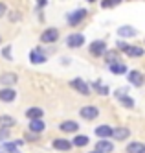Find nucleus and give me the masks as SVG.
<instances>
[{
  "label": "nucleus",
  "mask_w": 145,
  "mask_h": 153,
  "mask_svg": "<svg viewBox=\"0 0 145 153\" xmlns=\"http://www.w3.org/2000/svg\"><path fill=\"white\" fill-rule=\"evenodd\" d=\"M57 39H59V30L57 28H48L40 33V41L46 42V45H52V42H55Z\"/></svg>",
  "instance_id": "nucleus-1"
},
{
  "label": "nucleus",
  "mask_w": 145,
  "mask_h": 153,
  "mask_svg": "<svg viewBox=\"0 0 145 153\" xmlns=\"http://www.w3.org/2000/svg\"><path fill=\"white\" fill-rule=\"evenodd\" d=\"M86 15H88V11H86V9H75V11H74V13H70V15L66 17V19H68L70 26H77L79 22H83V20L86 19Z\"/></svg>",
  "instance_id": "nucleus-2"
},
{
  "label": "nucleus",
  "mask_w": 145,
  "mask_h": 153,
  "mask_svg": "<svg viewBox=\"0 0 145 153\" xmlns=\"http://www.w3.org/2000/svg\"><path fill=\"white\" fill-rule=\"evenodd\" d=\"M88 52L92 53V56L99 57V56H105V52H107V42L105 41H94L90 46H88Z\"/></svg>",
  "instance_id": "nucleus-3"
},
{
  "label": "nucleus",
  "mask_w": 145,
  "mask_h": 153,
  "mask_svg": "<svg viewBox=\"0 0 145 153\" xmlns=\"http://www.w3.org/2000/svg\"><path fill=\"white\" fill-rule=\"evenodd\" d=\"M70 85H72V89H75L77 92H81V94H85V96L90 94V87H88V83H85L81 78L72 79V81H70Z\"/></svg>",
  "instance_id": "nucleus-4"
},
{
  "label": "nucleus",
  "mask_w": 145,
  "mask_h": 153,
  "mask_svg": "<svg viewBox=\"0 0 145 153\" xmlns=\"http://www.w3.org/2000/svg\"><path fill=\"white\" fill-rule=\"evenodd\" d=\"M79 114H81V118H85V120H96L97 114H99V109L94 107V105H86V107H83L81 111H79Z\"/></svg>",
  "instance_id": "nucleus-5"
},
{
  "label": "nucleus",
  "mask_w": 145,
  "mask_h": 153,
  "mask_svg": "<svg viewBox=\"0 0 145 153\" xmlns=\"http://www.w3.org/2000/svg\"><path fill=\"white\" fill-rule=\"evenodd\" d=\"M66 45H68L70 48H79V46L85 45V37L81 33H72V35L66 37Z\"/></svg>",
  "instance_id": "nucleus-6"
},
{
  "label": "nucleus",
  "mask_w": 145,
  "mask_h": 153,
  "mask_svg": "<svg viewBox=\"0 0 145 153\" xmlns=\"http://www.w3.org/2000/svg\"><path fill=\"white\" fill-rule=\"evenodd\" d=\"M17 74L15 72H4L2 76H0V85H4L7 87V89H11V85H15L17 83Z\"/></svg>",
  "instance_id": "nucleus-7"
},
{
  "label": "nucleus",
  "mask_w": 145,
  "mask_h": 153,
  "mask_svg": "<svg viewBox=\"0 0 145 153\" xmlns=\"http://www.w3.org/2000/svg\"><path fill=\"white\" fill-rule=\"evenodd\" d=\"M127 78H129V83H130V85H134V87H141L143 81H145L143 74L138 72V70H130V72L127 74Z\"/></svg>",
  "instance_id": "nucleus-8"
},
{
  "label": "nucleus",
  "mask_w": 145,
  "mask_h": 153,
  "mask_svg": "<svg viewBox=\"0 0 145 153\" xmlns=\"http://www.w3.org/2000/svg\"><path fill=\"white\" fill-rule=\"evenodd\" d=\"M17 98V92L15 89L11 87V89H7V87H4V89H0V100H2L4 103H11Z\"/></svg>",
  "instance_id": "nucleus-9"
},
{
  "label": "nucleus",
  "mask_w": 145,
  "mask_h": 153,
  "mask_svg": "<svg viewBox=\"0 0 145 153\" xmlns=\"http://www.w3.org/2000/svg\"><path fill=\"white\" fill-rule=\"evenodd\" d=\"M59 129L63 133H77V129H79V124L74 122V120H64V122L59 126Z\"/></svg>",
  "instance_id": "nucleus-10"
},
{
  "label": "nucleus",
  "mask_w": 145,
  "mask_h": 153,
  "mask_svg": "<svg viewBox=\"0 0 145 153\" xmlns=\"http://www.w3.org/2000/svg\"><path fill=\"white\" fill-rule=\"evenodd\" d=\"M29 61L33 65H40V63L46 61V56H44V52L40 48H35V50H31V53H29Z\"/></svg>",
  "instance_id": "nucleus-11"
},
{
  "label": "nucleus",
  "mask_w": 145,
  "mask_h": 153,
  "mask_svg": "<svg viewBox=\"0 0 145 153\" xmlns=\"http://www.w3.org/2000/svg\"><path fill=\"white\" fill-rule=\"evenodd\" d=\"M112 149H114V144L110 140H105V138H101L96 144V151H99V153H110Z\"/></svg>",
  "instance_id": "nucleus-12"
},
{
  "label": "nucleus",
  "mask_w": 145,
  "mask_h": 153,
  "mask_svg": "<svg viewBox=\"0 0 145 153\" xmlns=\"http://www.w3.org/2000/svg\"><path fill=\"white\" fill-rule=\"evenodd\" d=\"M72 142L70 140H64V138H55L53 140V148L55 149H59V151H68V149H72Z\"/></svg>",
  "instance_id": "nucleus-13"
},
{
  "label": "nucleus",
  "mask_w": 145,
  "mask_h": 153,
  "mask_svg": "<svg viewBox=\"0 0 145 153\" xmlns=\"http://www.w3.org/2000/svg\"><path fill=\"white\" fill-rule=\"evenodd\" d=\"M44 129H46V126H44L42 120H31V122H29V129H28V131H31V133H35V135H40Z\"/></svg>",
  "instance_id": "nucleus-14"
},
{
  "label": "nucleus",
  "mask_w": 145,
  "mask_h": 153,
  "mask_svg": "<svg viewBox=\"0 0 145 153\" xmlns=\"http://www.w3.org/2000/svg\"><path fill=\"white\" fill-rule=\"evenodd\" d=\"M129 135H130V129H127V127H116V129H112V137L116 140H125Z\"/></svg>",
  "instance_id": "nucleus-15"
},
{
  "label": "nucleus",
  "mask_w": 145,
  "mask_h": 153,
  "mask_svg": "<svg viewBox=\"0 0 145 153\" xmlns=\"http://www.w3.org/2000/svg\"><path fill=\"white\" fill-rule=\"evenodd\" d=\"M42 109H39V107H31V109H28L26 111V118H29V120H42Z\"/></svg>",
  "instance_id": "nucleus-16"
},
{
  "label": "nucleus",
  "mask_w": 145,
  "mask_h": 153,
  "mask_svg": "<svg viewBox=\"0 0 145 153\" xmlns=\"http://www.w3.org/2000/svg\"><path fill=\"white\" fill-rule=\"evenodd\" d=\"M96 135H97L99 138L112 137V127H110V126H99V127H96Z\"/></svg>",
  "instance_id": "nucleus-17"
},
{
  "label": "nucleus",
  "mask_w": 145,
  "mask_h": 153,
  "mask_svg": "<svg viewBox=\"0 0 145 153\" xmlns=\"http://www.w3.org/2000/svg\"><path fill=\"white\" fill-rule=\"evenodd\" d=\"M127 153H145V144H141V142H130L127 146Z\"/></svg>",
  "instance_id": "nucleus-18"
},
{
  "label": "nucleus",
  "mask_w": 145,
  "mask_h": 153,
  "mask_svg": "<svg viewBox=\"0 0 145 153\" xmlns=\"http://www.w3.org/2000/svg\"><path fill=\"white\" fill-rule=\"evenodd\" d=\"M138 33V31L134 30V28H130V26H121L119 30H118V35L119 37H134Z\"/></svg>",
  "instance_id": "nucleus-19"
},
{
  "label": "nucleus",
  "mask_w": 145,
  "mask_h": 153,
  "mask_svg": "<svg viewBox=\"0 0 145 153\" xmlns=\"http://www.w3.org/2000/svg\"><path fill=\"white\" fill-rule=\"evenodd\" d=\"M125 53L129 57H141L143 56V48H140V46H127V50H125Z\"/></svg>",
  "instance_id": "nucleus-20"
},
{
  "label": "nucleus",
  "mask_w": 145,
  "mask_h": 153,
  "mask_svg": "<svg viewBox=\"0 0 145 153\" xmlns=\"http://www.w3.org/2000/svg\"><path fill=\"white\" fill-rule=\"evenodd\" d=\"M13 126H15V118L13 116H7V114L0 116V127H2V129H9Z\"/></svg>",
  "instance_id": "nucleus-21"
},
{
  "label": "nucleus",
  "mask_w": 145,
  "mask_h": 153,
  "mask_svg": "<svg viewBox=\"0 0 145 153\" xmlns=\"http://www.w3.org/2000/svg\"><path fill=\"white\" fill-rule=\"evenodd\" d=\"M72 144L77 146V148H83V146L88 144V137H86V135H77V137L72 140Z\"/></svg>",
  "instance_id": "nucleus-22"
},
{
  "label": "nucleus",
  "mask_w": 145,
  "mask_h": 153,
  "mask_svg": "<svg viewBox=\"0 0 145 153\" xmlns=\"http://www.w3.org/2000/svg\"><path fill=\"white\" fill-rule=\"evenodd\" d=\"M125 70H127V67H125V65L123 63H114V65H110V72H112V74H125Z\"/></svg>",
  "instance_id": "nucleus-23"
},
{
  "label": "nucleus",
  "mask_w": 145,
  "mask_h": 153,
  "mask_svg": "<svg viewBox=\"0 0 145 153\" xmlns=\"http://www.w3.org/2000/svg\"><path fill=\"white\" fill-rule=\"evenodd\" d=\"M118 56H119L118 52H105V59H107V63H108V65L119 63V61H118Z\"/></svg>",
  "instance_id": "nucleus-24"
},
{
  "label": "nucleus",
  "mask_w": 145,
  "mask_h": 153,
  "mask_svg": "<svg viewBox=\"0 0 145 153\" xmlns=\"http://www.w3.org/2000/svg\"><path fill=\"white\" fill-rule=\"evenodd\" d=\"M2 148H4L7 153H18V149H17V146L13 144V142H6V144H2Z\"/></svg>",
  "instance_id": "nucleus-25"
},
{
  "label": "nucleus",
  "mask_w": 145,
  "mask_h": 153,
  "mask_svg": "<svg viewBox=\"0 0 145 153\" xmlns=\"http://www.w3.org/2000/svg\"><path fill=\"white\" fill-rule=\"evenodd\" d=\"M119 102L123 103L125 107H134V100H132L130 96H121V98H119Z\"/></svg>",
  "instance_id": "nucleus-26"
},
{
  "label": "nucleus",
  "mask_w": 145,
  "mask_h": 153,
  "mask_svg": "<svg viewBox=\"0 0 145 153\" xmlns=\"http://www.w3.org/2000/svg\"><path fill=\"white\" fill-rule=\"evenodd\" d=\"M92 85H94V89H96L99 94H108V89H107V87H103L99 81H96V83H92Z\"/></svg>",
  "instance_id": "nucleus-27"
},
{
  "label": "nucleus",
  "mask_w": 145,
  "mask_h": 153,
  "mask_svg": "<svg viewBox=\"0 0 145 153\" xmlns=\"http://www.w3.org/2000/svg\"><path fill=\"white\" fill-rule=\"evenodd\" d=\"M118 4H121V0H103L101 7H112V6H118Z\"/></svg>",
  "instance_id": "nucleus-28"
},
{
  "label": "nucleus",
  "mask_w": 145,
  "mask_h": 153,
  "mask_svg": "<svg viewBox=\"0 0 145 153\" xmlns=\"http://www.w3.org/2000/svg\"><path fill=\"white\" fill-rule=\"evenodd\" d=\"M24 138H26L28 142H33V140H39V135H35V133H31V131H28V133L24 135Z\"/></svg>",
  "instance_id": "nucleus-29"
},
{
  "label": "nucleus",
  "mask_w": 145,
  "mask_h": 153,
  "mask_svg": "<svg viewBox=\"0 0 145 153\" xmlns=\"http://www.w3.org/2000/svg\"><path fill=\"white\" fill-rule=\"evenodd\" d=\"M2 56H4L6 59H11V46H6V48L2 50Z\"/></svg>",
  "instance_id": "nucleus-30"
},
{
  "label": "nucleus",
  "mask_w": 145,
  "mask_h": 153,
  "mask_svg": "<svg viewBox=\"0 0 145 153\" xmlns=\"http://www.w3.org/2000/svg\"><path fill=\"white\" fill-rule=\"evenodd\" d=\"M9 135V129H0V144H2V140Z\"/></svg>",
  "instance_id": "nucleus-31"
},
{
  "label": "nucleus",
  "mask_w": 145,
  "mask_h": 153,
  "mask_svg": "<svg viewBox=\"0 0 145 153\" xmlns=\"http://www.w3.org/2000/svg\"><path fill=\"white\" fill-rule=\"evenodd\" d=\"M6 11H7V9H6V6H4L2 2H0V17H4V15H6Z\"/></svg>",
  "instance_id": "nucleus-32"
},
{
  "label": "nucleus",
  "mask_w": 145,
  "mask_h": 153,
  "mask_svg": "<svg viewBox=\"0 0 145 153\" xmlns=\"http://www.w3.org/2000/svg\"><path fill=\"white\" fill-rule=\"evenodd\" d=\"M90 153H99V151H96V149H94V151H90Z\"/></svg>",
  "instance_id": "nucleus-33"
},
{
  "label": "nucleus",
  "mask_w": 145,
  "mask_h": 153,
  "mask_svg": "<svg viewBox=\"0 0 145 153\" xmlns=\"http://www.w3.org/2000/svg\"><path fill=\"white\" fill-rule=\"evenodd\" d=\"M88 2H96V0H88Z\"/></svg>",
  "instance_id": "nucleus-34"
},
{
  "label": "nucleus",
  "mask_w": 145,
  "mask_h": 153,
  "mask_svg": "<svg viewBox=\"0 0 145 153\" xmlns=\"http://www.w3.org/2000/svg\"><path fill=\"white\" fill-rule=\"evenodd\" d=\"M0 153H2V149H0Z\"/></svg>",
  "instance_id": "nucleus-35"
},
{
  "label": "nucleus",
  "mask_w": 145,
  "mask_h": 153,
  "mask_svg": "<svg viewBox=\"0 0 145 153\" xmlns=\"http://www.w3.org/2000/svg\"><path fill=\"white\" fill-rule=\"evenodd\" d=\"M0 41H2V37H0Z\"/></svg>",
  "instance_id": "nucleus-36"
}]
</instances>
